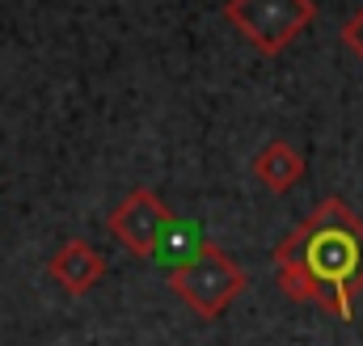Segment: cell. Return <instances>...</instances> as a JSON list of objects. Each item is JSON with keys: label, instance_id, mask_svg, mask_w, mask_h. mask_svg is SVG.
I'll return each instance as SVG.
<instances>
[{"label": "cell", "instance_id": "cell-4", "mask_svg": "<svg viewBox=\"0 0 363 346\" xmlns=\"http://www.w3.org/2000/svg\"><path fill=\"white\" fill-rule=\"evenodd\" d=\"M106 228H110V237H114L127 254H135V258H161L165 237H169V228H174V211L161 203L157 190L135 186V190L123 194L118 207L106 216Z\"/></svg>", "mask_w": 363, "mask_h": 346}, {"label": "cell", "instance_id": "cell-6", "mask_svg": "<svg viewBox=\"0 0 363 346\" xmlns=\"http://www.w3.org/2000/svg\"><path fill=\"white\" fill-rule=\"evenodd\" d=\"M254 177H258L271 194H287L291 186L304 182V157H300L287 140H271V144L254 157Z\"/></svg>", "mask_w": 363, "mask_h": 346}, {"label": "cell", "instance_id": "cell-7", "mask_svg": "<svg viewBox=\"0 0 363 346\" xmlns=\"http://www.w3.org/2000/svg\"><path fill=\"white\" fill-rule=\"evenodd\" d=\"M338 38H342V47L355 55V60H363V9H355L347 21H342V30H338Z\"/></svg>", "mask_w": 363, "mask_h": 346}, {"label": "cell", "instance_id": "cell-5", "mask_svg": "<svg viewBox=\"0 0 363 346\" xmlns=\"http://www.w3.org/2000/svg\"><path fill=\"white\" fill-rule=\"evenodd\" d=\"M47 270H51V279H55L68 296H85V291H93V287L106 279V258L93 250L89 241L72 237V241H64V245L51 254Z\"/></svg>", "mask_w": 363, "mask_h": 346}, {"label": "cell", "instance_id": "cell-1", "mask_svg": "<svg viewBox=\"0 0 363 346\" xmlns=\"http://www.w3.org/2000/svg\"><path fill=\"white\" fill-rule=\"evenodd\" d=\"M274 283L296 304H317L338 321H355V296L363 291V220L338 199H321L279 245Z\"/></svg>", "mask_w": 363, "mask_h": 346}, {"label": "cell", "instance_id": "cell-2", "mask_svg": "<svg viewBox=\"0 0 363 346\" xmlns=\"http://www.w3.org/2000/svg\"><path fill=\"white\" fill-rule=\"evenodd\" d=\"M169 287L199 321H216L233 308L237 296H245L250 274L216 241H199L194 254H186L182 262L169 266Z\"/></svg>", "mask_w": 363, "mask_h": 346}, {"label": "cell", "instance_id": "cell-3", "mask_svg": "<svg viewBox=\"0 0 363 346\" xmlns=\"http://www.w3.org/2000/svg\"><path fill=\"white\" fill-rule=\"evenodd\" d=\"M224 21L262 55H283L313 21V0H224Z\"/></svg>", "mask_w": 363, "mask_h": 346}]
</instances>
